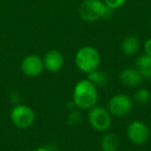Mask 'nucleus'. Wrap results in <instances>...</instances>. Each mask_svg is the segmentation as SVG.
<instances>
[{
    "mask_svg": "<svg viewBox=\"0 0 151 151\" xmlns=\"http://www.w3.org/2000/svg\"><path fill=\"white\" fill-rule=\"evenodd\" d=\"M44 67L50 73H57L63 67L64 64V57L62 53L58 50H50L46 53L42 58Z\"/></svg>",
    "mask_w": 151,
    "mask_h": 151,
    "instance_id": "obj_9",
    "label": "nucleus"
},
{
    "mask_svg": "<svg viewBox=\"0 0 151 151\" xmlns=\"http://www.w3.org/2000/svg\"><path fill=\"white\" fill-rule=\"evenodd\" d=\"M88 122L93 129L97 132H107L112 124V115L108 109L94 106L88 112Z\"/></svg>",
    "mask_w": 151,
    "mask_h": 151,
    "instance_id": "obj_4",
    "label": "nucleus"
},
{
    "mask_svg": "<svg viewBox=\"0 0 151 151\" xmlns=\"http://www.w3.org/2000/svg\"><path fill=\"white\" fill-rule=\"evenodd\" d=\"M107 9L103 0H84L79 6V15L86 22H96L105 18Z\"/></svg>",
    "mask_w": 151,
    "mask_h": 151,
    "instance_id": "obj_3",
    "label": "nucleus"
},
{
    "mask_svg": "<svg viewBox=\"0 0 151 151\" xmlns=\"http://www.w3.org/2000/svg\"><path fill=\"white\" fill-rule=\"evenodd\" d=\"M134 107V101L128 95L118 93L110 99L108 103V111L110 114L117 117H122L129 113Z\"/></svg>",
    "mask_w": 151,
    "mask_h": 151,
    "instance_id": "obj_6",
    "label": "nucleus"
},
{
    "mask_svg": "<svg viewBox=\"0 0 151 151\" xmlns=\"http://www.w3.org/2000/svg\"><path fill=\"white\" fill-rule=\"evenodd\" d=\"M75 62L81 71L89 73L99 68L101 64V54L94 47L85 46L77 52Z\"/></svg>",
    "mask_w": 151,
    "mask_h": 151,
    "instance_id": "obj_2",
    "label": "nucleus"
},
{
    "mask_svg": "<svg viewBox=\"0 0 151 151\" xmlns=\"http://www.w3.org/2000/svg\"><path fill=\"white\" fill-rule=\"evenodd\" d=\"M144 50H145V53L149 56H151V37L148 38V40L145 42V45H144Z\"/></svg>",
    "mask_w": 151,
    "mask_h": 151,
    "instance_id": "obj_18",
    "label": "nucleus"
},
{
    "mask_svg": "<svg viewBox=\"0 0 151 151\" xmlns=\"http://www.w3.org/2000/svg\"><path fill=\"white\" fill-rule=\"evenodd\" d=\"M120 147V140L114 132H107L101 140V149L103 151H117Z\"/></svg>",
    "mask_w": 151,
    "mask_h": 151,
    "instance_id": "obj_12",
    "label": "nucleus"
},
{
    "mask_svg": "<svg viewBox=\"0 0 151 151\" xmlns=\"http://www.w3.org/2000/svg\"><path fill=\"white\" fill-rule=\"evenodd\" d=\"M134 99L138 105H146L151 99V93L146 88H140L134 95Z\"/></svg>",
    "mask_w": 151,
    "mask_h": 151,
    "instance_id": "obj_15",
    "label": "nucleus"
},
{
    "mask_svg": "<svg viewBox=\"0 0 151 151\" xmlns=\"http://www.w3.org/2000/svg\"><path fill=\"white\" fill-rule=\"evenodd\" d=\"M67 121L70 125H77L82 121V115L79 111L71 110V112H69L68 116H67Z\"/></svg>",
    "mask_w": 151,
    "mask_h": 151,
    "instance_id": "obj_16",
    "label": "nucleus"
},
{
    "mask_svg": "<svg viewBox=\"0 0 151 151\" xmlns=\"http://www.w3.org/2000/svg\"><path fill=\"white\" fill-rule=\"evenodd\" d=\"M87 75H88L87 79L96 87H105L109 84L110 78L106 71L95 69V70L91 71Z\"/></svg>",
    "mask_w": 151,
    "mask_h": 151,
    "instance_id": "obj_14",
    "label": "nucleus"
},
{
    "mask_svg": "<svg viewBox=\"0 0 151 151\" xmlns=\"http://www.w3.org/2000/svg\"><path fill=\"white\" fill-rule=\"evenodd\" d=\"M140 40L134 34L126 35L121 42V50L126 56H134L140 49Z\"/></svg>",
    "mask_w": 151,
    "mask_h": 151,
    "instance_id": "obj_11",
    "label": "nucleus"
},
{
    "mask_svg": "<svg viewBox=\"0 0 151 151\" xmlns=\"http://www.w3.org/2000/svg\"><path fill=\"white\" fill-rule=\"evenodd\" d=\"M99 101L97 87L88 79L79 81L76 84L73 92V101L77 108L81 110H90Z\"/></svg>",
    "mask_w": 151,
    "mask_h": 151,
    "instance_id": "obj_1",
    "label": "nucleus"
},
{
    "mask_svg": "<svg viewBox=\"0 0 151 151\" xmlns=\"http://www.w3.org/2000/svg\"><path fill=\"white\" fill-rule=\"evenodd\" d=\"M143 76L137 68H124L120 73L119 80L124 86L136 87L143 82Z\"/></svg>",
    "mask_w": 151,
    "mask_h": 151,
    "instance_id": "obj_10",
    "label": "nucleus"
},
{
    "mask_svg": "<svg viewBox=\"0 0 151 151\" xmlns=\"http://www.w3.org/2000/svg\"><path fill=\"white\" fill-rule=\"evenodd\" d=\"M137 69L141 73L143 78H151V56L147 54L141 55L136 61Z\"/></svg>",
    "mask_w": 151,
    "mask_h": 151,
    "instance_id": "obj_13",
    "label": "nucleus"
},
{
    "mask_svg": "<svg viewBox=\"0 0 151 151\" xmlns=\"http://www.w3.org/2000/svg\"><path fill=\"white\" fill-rule=\"evenodd\" d=\"M126 1L127 0H104V2L107 5V7L113 9V11L122 7L126 3Z\"/></svg>",
    "mask_w": 151,
    "mask_h": 151,
    "instance_id": "obj_17",
    "label": "nucleus"
},
{
    "mask_svg": "<svg viewBox=\"0 0 151 151\" xmlns=\"http://www.w3.org/2000/svg\"><path fill=\"white\" fill-rule=\"evenodd\" d=\"M126 134L132 143L134 145H144L150 137L149 127L140 120H134L128 125Z\"/></svg>",
    "mask_w": 151,
    "mask_h": 151,
    "instance_id": "obj_7",
    "label": "nucleus"
},
{
    "mask_svg": "<svg viewBox=\"0 0 151 151\" xmlns=\"http://www.w3.org/2000/svg\"><path fill=\"white\" fill-rule=\"evenodd\" d=\"M150 27H151V17H150Z\"/></svg>",
    "mask_w": 151,
    "mask_h": 151,
    "instance_id": "obj_20",
    "label": "nucleus"
},
{
    "mask_svg": "<svg viewBox=\"0 0 151 151\" xmlns=\"http://www.w3.org/2000/svg\"><path fill=\"white\" fill-rule=\"evenodd\" d=\"M32 151H51V150L48 147H38V148L34 149V150H32Z\"/></svg>",
    "mask_w": 151,
    "mask_h": 151,
    "instance_id": "obj_19",
    "label": "nucleus"
},
{
    "mask_svg": "<svg viewBox=\"0 0 151 151\" xmlns=\"http://www.w3.org/2000/svg\"><path fill=\"white\" fill-rule=\"evenodd\" d=\"M11 120L18 128H29L35 121V114L33 110L26 105H17L11 111Z\"/></svg>",
    "mask_w": 151,
    "mask_h": 151,
    "instance_id": "obj_5",
    "label": "nucleus"
},
{
    "mask_svg": "<svg viewBox=\"0 0 151 151\" xmlns=\"http://www.w3.org/2000/svg\"><path fill=\"white\" fill-rule=\"evenodd\" d=\"M44 68L42 59L37 55H28L21 62L22 71L28 77H36V76L40 75Z\"/></svg>",
    "mask_w": 151,
    "mask_h": 151,
    "instance_id": "obj_8",
    "label": "nucleus"
}]
</instances>
